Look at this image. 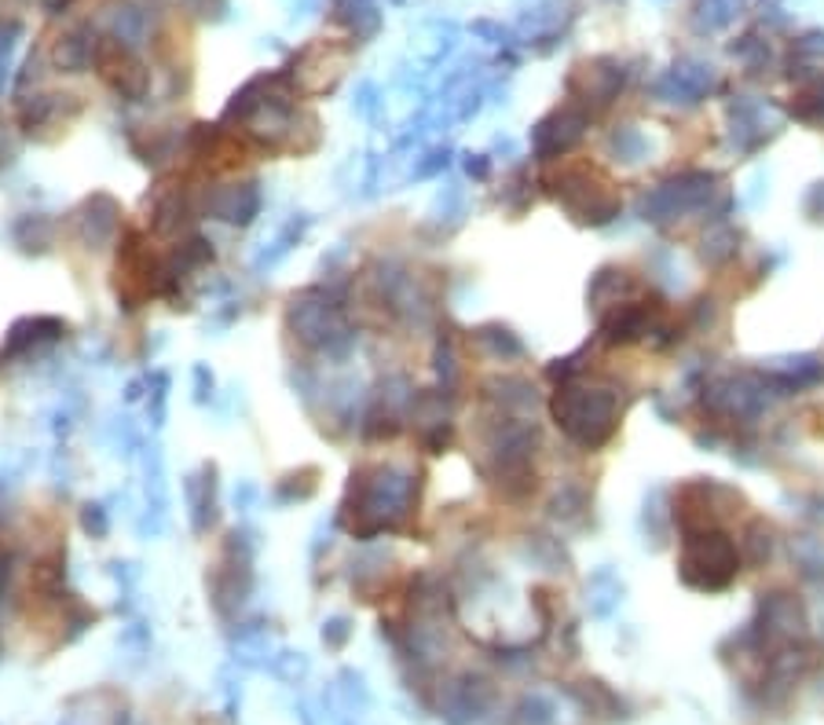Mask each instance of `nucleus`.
I'll list each match as a JSON object with an SVG mask.
<instances>
[{
    "mask_svg": "<svg viewBox=\"0 0 824 725\" xmlns=\"http://www.w3.org/2000/svg\"><path fill=\"white\" fill-rule=\"evenodd\" d=\"M554 418L565 436L579 447H601L620 425V396L609 385H590L582 377H565L554 396Z\"/></svg>",
    "mask_w": 824,
    "mask_h": 725,
    "instance_id": "obj_1",
    "label": "nucleus"
},
{
    "mask_svg": "<svg viewBox=\"0 0 824 725\" xmlns=\"http://www.w3.org/2000/svg\"><path fill=\"white\" fill-rule=\"evenodd\" d=\"M707 89H711V67H674L656 92L667 103H701Z\"/></svg>",
    "mask_w": 824,
    "mask_h": 725,
    "instance_id": "obj_6",
    "label": "nucleus"
},
{
    "mask_svg": "<svg viewBox=\"0 0 824 725\" xmlns=\"http://www.w3.org/2000/svg\"><path fill=\"white\" fill-rule=\"evenodd\" d=\"M740 550L726 531L707 528L682 535V557H678V575L685 586L701 594H718L737 580Z\"/></svg>",
    "mask_w": 824,
    "mask_h": 725,
    "instance_id": "obj_2",
    "label": "nucleus"
},
{
    "mask_svg": "<svg viewBox=\"0 0 824 725\" xmlns=\"http://www.w3.org/2000/svg\"><path fill=\"white\" fill-rule=\"evenodd\" d=\"M791 561L799 564L802 575L824 580V542L813 539V535H799V539H791Z\"/></svg>",
    "mask_w": 824,
    "mask_h": 725,
    "instance_id": "obj_10",
    "label": "nucleus"
},
{
    "mask_svg": "<svg viewBox=\"0 0 824 725\" xmlns=\"http://www.w3.org/2000/svg\"><path fill=\"white\" fill-rule=\"evenodd\" d=\"M476 338L484 341V344H492V349L503 352V355H520V352H525V349H520V341L514 338V334L503 330V327H487V330H480Z\"/></svg>",
    "mask_w": 824,
    "mask_h": 725,
    "instance_id": "obj_14",
    "label": "nucleus"
},
{
    "mask_svg": "<svg viewBox=\"0 0 824 725\" xmlns=\"http://www.w3.org/2000/svg\"><path fill=\"white\" fill-rule=\"evenodd\" d=\"M89 37H92L89 30H74V34L59 37V45H56V67L70 70V73L85 70L89 62H92V56H96V45H92Z\"/></svg>",
    "mask_w": 824,
    "mask_h": 725,
    "instance_id": "obj_7",
    "label": "nucleus"
},
{
    "mask_svg": "<svg viewBox=\"0 0 824 725\" xmlns=\"http://www.w3.org/2000/svg\"><path fill=\"white\" fill-rule=\"evenodd\" d=\"M345 638H349V623H345V619H333V623L322 630V641H327V645H333V648L345 645Z\"/></svg>",
    "mask_w": 824,
    "mask_h": 725,
    "instance_id": "obj_16",
    "label": "nucleus"
},
{
    "mask_svg": "<svg viewBox=\"0 0 824 725\" xmlns=\"http://www.w3.org/2000/svg\"><path fill=\"white\" fill-rule=\"evenodd\" d=\"M733 257H737V227L722 220V224H715L704 235V260L726 265V260H733Z\"/></svg>",
    "mask_w": 824,
    "mask_h": 725,
    "instance_id": "obj_9",
    "label": "nucleus"
},
{
    "mask_svg": "<svg viewBox=\"0 0 824 725\" xmlns=\"http://www.w3.org/2000/svg\"><path fill=\"white\" fill-rule=\"evenodd\" d=\"M110 26H114V37H118V45H121V40H125V45H140L143 30H148V19H143L140 8L125 4V8H114Z\"/></svg>",
    "mask_w": 824,
    "mask_h": 725,
    "instance_id": "obj_11",
    "label": "nucleus"
},
{
    "mask_svg": "<svg viewBox=\"0 0 824 725\" xmlns=\"http://www.w3.org/2000/svg\"><path fill=\"white\" fill-rule=\"evenodd\" d=\"M802 209H807L810 220H817V224H824V180H817L807 191V198H802Z\"/></svg>",
    "mask_w": 824,
    "mask_h": 725,
    "instance_id": "obj_15",
    "label": "nucleus"
},
{
    "mask_svg": "<svg viewBox=\"0 0 824 725\" xmlns=\"http://www.w3.org/2000/svg\"><path fill=\"white\" fill-rule=\"evenodd\" d=\"M514 722L517 725H554L557 711L546 697H525V700H520L517 714H514Z\"/></svg>",
    "mask_w": 824,
    "mask_h": 725,
    "instance_id": "obj_13",
    "label": "nucleus"
},
{
    "mask_svg": "<svg viewBox=\"0 0 824 725\" xmlns=\"http://www.w3.org/2000/svg\"><path fill=\"white\" fill-rule=\"evenodd\" d=\"M715 173H682L671 184H660L656 191L641 198V217L649 224H671V220H690L704 209H711V198L718 191Z\"/></svg>",
    "mask_w": 824,
    "mask_h": 725,
    "instance_id": "obj_3",
    "label": "nucleus"
},
{
    "mask_svg": "<svg viewBox=\"0 0 824 725\" xmlns=\"http://www.w3.org/2000/svg\"><path fill=\"white\" fill-rule=\"evenodd\" d=\"M609 147H612V154H615V157H623V162H641L645 151H649V143H645V136H641L638 129H631V125H623V129H615V132H612V140H609Z\"/></svg>",
    "mask_w": 824,
    "mask_h": 725,
    "instance_id": "obj_12",
    "label": "nucleus"
},
{
    "mask_svg": "<svg viewBox=\"0 0 824 725\" xmlns=\"http://www.w3.org/2000/svg\"><path fill=\"white\" fill-rule=\"evenodd\" d=\"M769 557H774V528L766 521H751L744 528V539H740V561H748L751 569H763Z\"/></svg>",
    "mask_w": 824,
    "mask_h": 725,
    "instance_id": "obj_8",
    "label": "nucleus"
},
{
    "mask_svg": "<svg viewBox=\"0 0 824 725\" xmlns=\"http://www.w3.org/2000/svg\"><path fill=\"white\" fill-rule=\"evenodd\" d=\"M587 121H590V114L579 110L576 103H572V107L554 110L546 121H539L535 125V136H531V140H535L539 157L565 154L572 143H579V136H582V129H587Z\"/></svg>",
    "mask_w": 824,
    "mask_h": 725,
    "instance_id": "obj_5",
    "label": "nucleus"
},
{
    "mask_svg": "<svg viewBox=\"0 0 824 725\" xmlns=\"http://www.w3.org/2000/svg\"><path fill=\"white\" fill-rule=\"evenodd\" d=\"M492 700H495V692L484 678L466 675V678H455L451 686L440 692V714L451 725H469V722L484 718V711L492 708Z\"/></svg>",
    "mask_w": 824,
    "mask_h": 725,
    "instance_id": "obj_4",
    "label": "nucleus"
}]
</instances>
